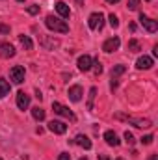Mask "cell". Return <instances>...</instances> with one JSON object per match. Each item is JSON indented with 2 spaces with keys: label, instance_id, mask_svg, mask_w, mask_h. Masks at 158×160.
I'll list each match as a JSON object with an SVG mask.
<instances>
[{
  "label": "cell",
  "instance_id": "6da1fadb",
  "mask_svg": "<svg viewBox=\"0 0 158 160\" xmlns=\"http://www.w3.org/2000/svg\"><path fill=\"white\" fill-rule=\"evenodd\" d=\"M45 24H47V28H50V30H54V32H60V34H67V32H69L67 22H63L62 19H58V17H54V15H48V17L45 19Z\"/></svg>",
  "mask_w": 158,
  "mask_h": 160
},
{
  "label": "cell",
  "instance_id": "7a4b0ae2",
  "mask_svg": "<svg viewBox=\"0 0 158 160\" xmlns=\"http://www.w3.org/2000/svg\"><path fill=\"white\" fill-rule=\"evenodd\" d=\"M87 24H89L91 30H102V26H104V15L101 11L99 13H91L89 19H87Z\"/></svg>",
  "mask_w": 158,
  "mask_h": 160
},
{
  "label": "cell",
  "instance_id": "3957f363",
  "mask_svg": "<svg viewBox=\"0 0 158 160\" xmlns=\"http://www.w3.org/2000/svg\"><path fill=\"white\" fill-rule=\"evenodd\" d=\"M52 110H54V114H58V116H63V118H67V119H71V121H77V116H75L67 106H63V104H60V102H52Z\"/></svg>",
  "mask_w": 158,
  "mask_h": 160
},
{
  "label": "cell",
  "instance_id": "277c9868",
  "mask_svg": "<svg viewBox=\"0 0 158 160\" xmlns=\"http://www.w3.org/2000/svg\"><path fill=\"white\" fill-rule=\"evenodd\" d=\"M140 22H141V26L147 30V32H151V34H155L158 30V22L156 21H153V19H149L147 15H143V13H140Z\"/></svg>",
  "mask_w": 158,
  "mask_h": 160
},
{
  "label": "cell",
  "instance_id": "5b68a950",
  "mask_svg": "<svg viewBox=\"0 0 158 160\" xmlns=\"http://www.w3.org/2000/svg\"><path fill=\"white\" fill-rule=\"evenodd\" d=\"M9 78L13 80L15 84H22V82H24V67L15 65V67L9 71Z\"/></svg>",
  "mask_w": 158,
  "mask_h": 160
},
{
  "label": "cell",
  "instance_id": "8992f818",
  "mask_svg": "<svg viewBox=\"0 0 158 160\" xmlns=\"http://www.w3.org/2000/svg\"><path fill=\"white\" fill-rule=\"evenodd\" d=\"M48 130L54 132V134H65V132H67V125H65L63 121L52 119L50 123H48Z\"/></svg>",
  "mask_w": 158,
  "mask_h": 160
},
{
  "label": "cell",
  "instance_id": "52a82bcc",
  "mask_svg": "<svg viewBox=\"0 0 158 160\" xmlns=\"http://www.w3.org/2000/svg\"><path fill=\"white\" fill-rule=\"evenodd\" d=\"M119 45H121V41H119L117 36H114V38H110V39L104 41V45H102V50L104 52H114V50H117Z\"/></svg>",
  "mask_w": 158,
  "mask_h": 160
},
{
  "label": "cell",
  "instance_id": "ba28073f",
  "mask_svg": "<svg viewBox=\"0 0 158 160\" xmlns=\"http://www.w3.org/2000/svg\"><path fill=\"white\" fill-rule=\"evenodd\" d=\"M17 106H19L21 110H26V108L30 106V95H26L24 91H19V93H17Z\"/></svg>",
  "mask_w": 158,
  "mask_h": 160
},
{
  "label": "cell",
  "instance_id": "9c48e42d",
  "mask_svg": "<svg viewBox=\"0 0 158 160\" xmlns=\"http://www.w3.org/2000/svg\"><path fill=\"white\" fill-rule=\"evenodd\" d=\"M0 56H2V58H13V56H15V48H13L9 43L0 41Z\"/></svg>",
  "mask_w": 158,
  "mask_h": 160
},
{
  "label": "cell",
  "instance_id": "30bf717a",
  "mask_svg": "<svg viewBox=\"0 0 158 160\" xmlns=\"http://www.w3.org/2000/svg\"><path fill=\"white\" fill-rule=\"evenodd\" d=\"M82 93H84V91H82V86H78V84L69 88V99H71L73 102H78L80 99H82Z\"/></svg>",
  "mask_w": 158,
  "mask_h": 160
},
{
  "label": "cell",
  "instance_id": "8fae6325",
  "mask_svg": "<svg viewBox=\"0 0 158 160\" xmlns=\"http://www.w3.org/2000/svg\"><path fill=\"white\" fill-rule=\"evenodd\" d=\"M91 63H93V60H91V56H87V54H84V56L78 58V69L80 71H89V69H91Z\"/></svg>",
  "mask_w": 158,
  "mask_h": 160
},
{
  "label": "cell",
  "instance_id": "7c38bea8",
  "mask_svg": "<svg viewBox=\"0 0 158 160\" xmlns=\"http://www.w3.org/2000/svg\"><path fill=\"white\" fill-rule=\"evenodd\" d=\"M104 140H106V143L112 145V147H117L119 145V138L114 130H106V132H104Z\"/></svg>",
  "mask_w": 158,
  "mask_h": 160
},
{
  "label": "cell",
  "instance_id": "4fadbf2b",
  "mask_svg": "<svg viewBox=\"0 0 158 160\" xmlns=\"http://www.w3.org/2000/svg\"><path fill=\"white\" fill-rule=\"evenodd\" d=\"M136 65H138V69H151V67H153V58H149V56H140L138 62H136Z\"/></svg>",
  "mask_w": 158,
  "mask_h": 160
},
{
  "label": "cell",
  "instance_id": "5bb4252c",
  "mask_svg": "<svg viewBox=\"0 0 158 160\" xmlns=\"http://www.w3.org/2000/svg\"><path fill=\"white\" fill-rule=\"evenodd\" d=\"M56 11H58L63 19H69V15H71V9H69V6H67L65 2H58V4H56Z\"/></svg>",
  "mask_w": 158,
  "mask_h": 160
},
{
  "label": "cell",
  "instance_id": "9a60e30c",
  "mask_svg": "<svg viewBox=\"0 0 158 160\" xmlns=\"http://www.w3.org/2000/svg\"><path fill=\"white\" fill-rule=\"evenodd\" d=\"M75 143L80 145V147H84V149H91V140H89L87 136H84V134H78V136L75 138Z\"/></svg>",
  "mask_w": 158,
  "mask_h": 160
},
{
  "label": "cell",
  "instance_id": "2e32d148",
  "mask_svg": "<svg viewBox=\"0 0 158 160\" xmlns=\"http://www.w3.org/2000/svg\"><path fill=\"white\" fill-rule=\"evenodd\" d=\"M126 119L130 121L134 127H140V128H149V127H153V121L151 119H134V118H126Z\"/></svg>",
  "mask_w": 158,
  "mask_h": 160
},
{
  "label": "cell",
  "instance_id": "e0dca14e",
  "mask_svg": "<svg viewBox=\"0 0 158 160\" xmlns=\"http://www.w3.org/2000/svg\"><path fill=\"white\" fill-rule=\"evenodd\" d=\"M125 71H126V67H125V65H116V67L112 69V73H110V77H112V80H117L119 77H121V75L125 73Z\"/></svg>",
  "mask_w": 158,
  "mask_h": 160
},
{
  "label": "cell",
  "instance_id": "ac0fdd59",
  "mask_svg": "<svg viewBox=\"0 0 158 160\" xmlns=\"http://www.w3.org/2000/svg\"><path fill=\"white\" fill-rule=\"evenodd\" d=\"M7 93H9V82L4 80V78H0V99L6 97Z\"/></svg>",
  "mask_w": 158,
  "mask_h": 160
},
{
  "label": "cell",
  "instance_id": "d6986e66",
  "mask_svg": "<svg viewBox=\"0 0 158 160\" xmlns=\"http://www.w3.org/2000/svg\"><path fill=\"white\" fill-rule=\"evenodd\" d=\"M19 41H21V45L26 48V50H32V47H34V43H32V39L28 38V36H19Z\"/></svg>",
  "mask_w": 158,
  "mask_h": 160
},
{
  "label": "cell",
  "instance_id": "ffe728a7",
  "mask_svg": "<svg viewBox=\"0 0 158 160\" xmlns=\"http://www.w3.org/2000/svg\"><path fill=\"white\" fill-rule=\"evenodd\" d=\"M126 47H128V50H130V52H140V50H141L140 41H136V39H130L128 43H126Z\"/></svg>",
  "mask_w": 158,
  "mask_h": 160
},
{
  "label": "cell",
  "instance_id": "44dd1931",
  "mask_svg": "<svg viewBox=\"0 0 158 160\" xmlns=\"http://www.w3.org/2000/svg\"><path fill=\"white\" fill-rule=\"evenodd\" d=\"M32 116H34V119L43 121V119H45V110L39 108V106H36V108H32Z\"/></svg>",
  "mask_w": 158,
  "mask_h": 160
},
{
  "label": "cell",
  "instance_id": "7402d4cb",
  "mask_svg": "<svg viewBox=\"0 0 158 160\" xmlns=\"http://www.w3.org/2000/svg\"><path fill=\"white\" fill-rule=\"evenodd\" d=\"M95 95H97V88H91V89H89V97H87V110H93Z\"/></svg>",
  "mask_w": 158,
  "mask_h": 160
},
{
  "label": "cell",
  "instance_id": "603a6c76",
  "mask_svg": "<svg viewBox=\"0 0 158 160\" xmlns=\"http://www.w3.org/2000/svg\"><path fill=\"white\" fill-rule=\"evenodd\" d=\"M41 43H43L45 47H48V48H54V47H58V45H60V41H58V39H43Z\"/></svg>",
  "mask_w": 158,
  "mask_h": 160
},
{
  "label": "cell",
  "instance_id": "cb8c5ba5",
  "mask_svg": "<svg viewBox=\"0 0 158 160\" xmlns=\"http://www.w3.org/2000/svg\"><path fill=\"white\" fill-rule=\"evenodd\" d=\"M91 67H93L95 75H101V73H102V65H101V62H99V60H95V62L91 63Z\"/></svg>",
  "mask_w": 158,
  "mask_h": 160
},
{
  "label": "cell",
  "instance_id": "d4e9b609",
  "mask_svg": "<svg viewBox=\"0 0 158 160\" xmlns=\"http://www.w3.org/2000/svg\"><path fill=\"white\" fill-rule=\"evenodd\" d=\"M153 140H155V138H153V134H147V136H143V138H141V143L151 145V143H153Z\"/></svg>",
  "mask_w": 158,
  "mask_h": 160
},
{
  "label": "cell",
  "instance_id": "484cf974",
  "mask_svg": "<svg viewBox=\"0 0 158 160\" xmlns=\"http://www.w3.org/2000/svg\"><path fill=\"white\" fill-rule=\"evenodd\" d=\"M108 19H110V24H112V28H117V26H119V21H117V17H116L114 13H112Z\"/></svg>",
  "mask_w": 158,
  "mask_h": 160
},
{
  "label": "cell",
  "instance_id": "4316f807",
  "mask_svg": "<svg viewBox=\"0 0 158 160\" xmlns=\"http://www.w3.org/2000/svg\"><path fill=\"white\" fill-rule=\"evenodd\" d=\"M28 13L30 15H37L39 13V6H36V4L34 6H28Z\"/></svg>",
  "mask_w": 158,
  "mask_h": 160
},
{
  "label": "cell",
  "instance_id": "83f0119b",
  "mask_svg": "<svg viewBox=\"0 0 158 160\" xmlns=\"http://www.w3.org/2000/svg\"><path fill=\"white\" fill-rule=\"evenodd\" d=\"M125 140H126V143H128V145H132V143H134V136H132V132H128V130H126V132H125Z\"/></svg>",
  "mask_w": 158,
  "mask_h": 160
},
{
  "label": "cell",
  "instance_id": "f1b7e54d",
  "mask_svg": "<svg viewBox=\"0 0 158 160\" xmlns=\"http://www.w3.org/2000/svg\"><path fill=\"white\" fill-rule=\"evenodd\" d=\"M126 4H128V9H138V6H140V0H128Z\"/></svg>",
  "mask_w": 158,
  "mask_h": 160
},
{
  "label": "cell",
  "instance_id": "f546056e",
  "mask_svg": "<svg viewBox=\"0 0 158 160\" xmlns=\"http://www.w3.org/2000/svg\"><path fill=\"white\" fill-rule=\"evenodd\" d=\"M0 34H9V26H6V24H0Z\"/></svg>",
  "mask_w": 158,
  "mask_h": 160
},
{
  "label": "cell",
  "instance_id": "4dcf8cb0",
  "mask_svg": "<svg viewBox=\"0 0 158 160\" xmlns=\"http://www.w3.org/2000/svg\"><path fill=\"white\" fill-rule=\"evenodd\" d=\"M58 160H71V155H69V153H62V155L58 157Z\"/></svg>",
  "mask_w": 158,
  "mask_h": 160
},
{
  "label": "cell",
  "instance_id": "1f68e13d",
  "mask_svg": "<svg viewBox=\"0 0 158 160\" xmlns=\"http://www.w3.org/2000/svg\"><path fill=\"white\" fill-rule=\"evenodd\" d=\"M153 54H155V56H158V45H155V48H153Z\"/></svg>",
  "mask_w": 158,
  "mask_h": 160
},
{
  "label": "cell",
  "instance_id": "d6a6232c",
  "mask_svg": "<svg viewBox=\"0 0 158 160\" xmlns=\"http://www.w3.org/2000/svg\"><path fill=\"white\" fill-rule=\"evenodd\" d=\"M101 160H110V158H108L106 155H101Z\"/></svg>",
  "mask_w": 158,
  "mask_h": 160
},
{
  "label": "cell",
  "instance_id": "836d02e7",
  "mask_svg": "<svg viewBox=\"0 0 158 160\" xmlns=\"http://www.w3.org/2000/svg\"><path fill=\"white\" fill-rule=\"evenodd\" d=\"M106 2H110V4H117L119 0H106Z\"/></svg>",
  "mask_w": 158,
  "mask_h": 160
},
{
  "label": "cell",
  "instance_id": "e575fe53",
  "mask_svg": "<svg viewBox=\"0 0 158 160\" xmlns=\"http://www.w3.org/2000/svg\"><path fill=\"white\" fill-rule=\"evenodd\" d=\"M151 160H158V157H156V155H153V157H151Z\"/></svg>",
  "mask_w": 158,
  "mask_h": 160
},
{
  "label": "cell",
  "instance_id": "d590c367",
  "mask_svg": "<svg viewBox=\"0 0 158 160\" xmlns=\"http://www.w3.org/2000/svg\"><path fill=\"white\" fill-rule=\"evenodd\" d=\"M80 160H87V158H86V157H84V158H80Z\"/></svg>",
  "mask_w": 158,
  "mask_h": 160
},
{
  "label": "cell",
  "instance_id": "8d00e7d4",
  "mask_svg": "<svg viewBox=\"0 0 158 160\" xmlns=\"http://www.w3.org/2000/svg\"><path fill=\"white\" fill-rule=\"evenodd\" d=\"M116 160H125V158H116Z\"/></svg>",
  "mask_w": 158,
  "mask_h": 160
},
{
  "label": "cell",
  "instance_id": "74e56055",
  "mask_svg": "<svg viewBox=\"0 0 158 160\" xmlns=\"http://www.w3.org/2000/svg\"><path fill=\"white\" fill-rule=\"evenodd\" d=\"M17 2H24V0H17Z\"/></svg>",
  "mask_w": 158,
  "mask_h": 160
},
{
  "label": "cell",
  "instance_id": "f35d334b",
  "mask_svg": "<svg viewBox=\"0 0 158 160\" xmlns=\"http://www.w3.org/2000/svg\"><path fill=\"white\" fill-rule=\"evenodd\" d=\"M77 2H84V0H77Z\"/></svg>",
  "mask_w": 158,
  "mask_h": 160
},
{
  "label": "cell",
  "instance_id": "ab89813d",
  "mask_svg": "<svg viewBox=\"0 0 158 160\" xmlns=\"http://www.w3.org/2000/svg\"><path fill=\"white\" fill-rule=\"evenodd\" d=\"M147 2H151V0H147Z\"/></svg>",
  "mask_w": 158,
  "mask_h": 160
},
{
  "label": "cell",
  "instance_id": "60d3db41",
  "mask_svg": "<svg viewBox=\"0 0 158 160\" xmlns=\"http://www.w3.org/2000/svg\"><path fill=\"white\" fill-rule=\"evenodd\" d=\"M0 160H2V158H0Z\"/></svg>",
  "mask_w": 158,
  "mask_h": 160
}]
</instances>
